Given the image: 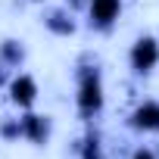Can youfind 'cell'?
<instances>
[{"instance_id": "6da1fadb", "label": "cell", "mask_w": 159, "mask_h": 159, "mask_svg": "<svg viewBox=\"0 0 159 159\" xmlns=\"http://www.w3.org/2000/svg\"><path fill=\"white\" fill-rule=\"evenodd\" d=\"M100 103H103V97H100V78H97V72H84L81 75V88H78V106H81L84 116H91V112L100 109Z\"/></svg>"}, {"instance_id": "ba28073f", "label": "cell", "mask_w": 159, "mask_h": 159, "mask_svg": "<svg viewBox=\"0 0 159 159\" xmlns=\"http://www.w3.org/2000/svg\"><path fill=\"white\" fill-rule=\"evenodd\" d=\"M3 56H7V59H22V50H16V44H13V41H7Z\"/></svg>"}, {"instance_id": "7a4b0ae2", "label": "cell", "mask_w": 159, "mask_h": 159, "mask_svg": "<svg viewBox=\"0 0 159 159\" xmlns=\"http://www.w3.org/2000/svg\"><path fill=\"white\" fill-rule=\"evenodd\" d=\"M156 62H159V47H156V41H153V38H140V41L134 44V50H131V66H134L137 72H150Z\"/></svg>"}, {"instance_id": "277c9868", "label": "cell", "mask_w": 159, "mask_h": 159, "mask_svg": "<svg viewBox=\"0 0 159 159\" xmlns=\"http://www.w3.org/2000/svg\"><path fill=\"white\" fill-rule=\"evenodd\" d=\"M134 125H137V128H147V131H156V128H159V103L147 100L143 106H137Z\"/></svg>"}, {"instance_id": "5b68a950", "label": "cell", "mask_w": 159, "mask_h": 159, "mask_svg": "<svg viewBox=\"0 0 159 159\" xmlns=\"http://www.w3.org/2000/svg\"><path fill=\"white\" fill-rule=\"evenodd\" d=\"M10 91H13V100H16L19 106H28V103L34 100V94H38V88H34V81H31L28 75H19Z\"/></svg>"}, {"instance_id": "9c48e42d", "label": "cell", "mask_w": 159, "mask_h": 159, "mask_svg": "<svg viewBox=\"0 0 159 159\" xmlns=\"http://www.w3.org/2000/svg\"><path fill=\"white\" fill-rule=\"evenodd\" d=\"M134 159H153V153H150V150H137V153H134Z\"/></svg>"}, {"instance_id": "52a82bcc", "label": "cell", "mask_w": 159, "mask_h": 159, "mask_svg": "<svg viewBox=\"0 0 159 159\" xmlns=\"http://www.w3.org/2000/svg\"><path fill=\"white\" fill-rule=\"evenodd\" d=\"M47 25H50L56 34H72V28H75V25H72V19L66 22V16H62V13H53V16L47 19Z\"/></svg>"}, {"instance_id": "3957f363", "label": "cell", "mask_w": 159, "mask_h": 159, "mask_svg": "<svg viewBox=\"0 0 159 159\" xmlns=\"http://www.w3.org/2000/svg\"><path fill=\"white\" fill-rule=\"evenodd\" d=\"M119 10H122L119 0H91V22L100 25V28H106V25H112V19L119 16Z\"/></svg>"}, {"instance_id": "8992f818", "label": "cell", "mask_w": 159, "mask_h": 159, "mask_svg": "<svg viewBox=\"0 0 159 159\" xmlns=\"http://www.w3.org/2000/svg\"><path fill=\"white\" fill-rule=\"evenodd\" d=\"M19 128H22V134L31 137L34 143H41V140L47 137V119H41V116H25Z\"/></svg>"}]
</instances>
